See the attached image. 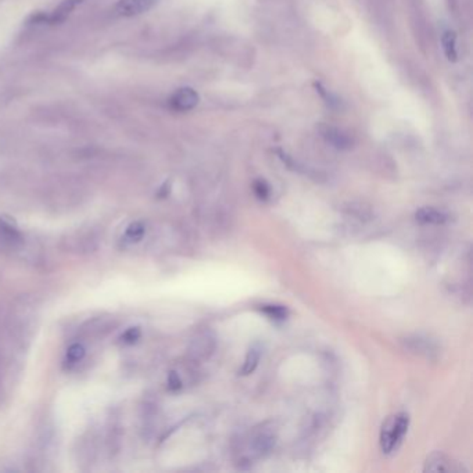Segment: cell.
Wrapping results in <instances>:
<instances>
[{"label":"cell","instance_id":"cell-21","mask_svg":"<svg viewBox=\"0 0 473 473\" xmlns=\"http://www.w3.org/2000/svg\"><path fill=\"white\" fill-rule=\"evenodd\" d=\"M85 355V347L80 343H74L70 346L69 348V352H67V358L71 361V362H78L84 358Z\"/></svg>","mask_w":473,"mask_h":473},{"label":"cell","instance_id":"cell-24","mask_svg":"<svg viewBox=\"0 0 473 473\" xmlns=\"http://www.w3.org/2000/svg\"><path fill=\"white\" fill-rule=\"evenodd\" d=\"M139 336H141V330H139L138 328H132V329H130V330L124 334V340H125L127 343H134V341H136V340L139 339Z\"/></svg>","mask_w":473,"mask_h":473},{"label":"cell","instance_id":"cell-16","mask_svg":"<svg viewBox=\"0 0 473 473\" xmlns=\"http://www.w3.org/2000/svg\"><path fill=\"white\" fill-rule=\"evenodd\" d=\"M441 44H443V51L448 62H456L458 60V48H456V35L454 31L447 30L444 31L441 37Z\"/></svg>","mask_w":473,"mask_h":473},{"label":"cell","instance_id":"cell-18","mask_svg":"<svg viewBox=\"0 0 473 473\" xmlns=\"http://www.w3.org/2000/svg\"><path fill=\"white\" fill-rule=\"evenodd\" d=\"M260 310L268 318L275 319V321H283L289 316L287 308L285 305H279V304H264L260 307Z\"/></svg>","mask_w":473,"mask_h":473},{"label":"cell","instance_id":"cell-12","mask_svg":"<svg viewBox=\"0 0 473 473\" xmlns=\"http://www.w3.org/2000/svg\"><path fill=\"white\" fill-rule=\"evenodd\" d=\"M323 139L337 150H347L351 148V139L340 130L334 127H325L322 130Z\"/></svg>","mask_w":473,"mask_h":473},{"label":"cell","instance_id":"cell-3","mask_svg":"<svg viewBox=\"0 0 473 473\" xmlns=\"http://www.w3.org/2000/svg\"><path fill=\"white\" fill-rule=\"evenodd\" d=\"M62 244L66 251L74 253V254H89L93 253L99 244H100V232L98 228L87 226L80 228L71 233H67Z\"/></svg>","mask_w":473,"mask_h":473},{"label":"cell","instance_id":"cell-19","mask_svg":"<svg viewBox=\"0 0 473 473\" xmlns=\"http://www.w3.org/2000/svg\"><path fill=\"white\" fill-rule=\"evenodd\" d=\"M253 189H254L256 196L260 200H262V202L268 200L269 196H271V188H269V185L264 179H257L254 182V185H253Z\"/></svg>","mask_w":473,"mask_h":473},{"label":"cell","instance_id":"cell-8","mask_svg":"<svg viewBox=\"0 0 473 473\" xmlns=\"http://www.w3.org/2000/svg\"><path fill=\"white\" fill-rule=\"evenodd\" d=\"M113 329H114V321L113 319L99 316V318H93V319L87 321L81 326L80 333L85 339H98V337L106 336Z\"/></svg>","mask_w":473,"mask_h":473},{"label":"cell","instance_id":"cell-11","mask_svg":"<svg viewBox=\"0 0 473 473\" xmlns=\"http://www.w3.org/2000/svg\"><path fill=\"white\" fill-rule=\"evenodd\" d=\"M415 218L420 224L429 225H443L449 221V215L441 210L433 207H422L415 213Z\"/></svg>","mask_w":473,"mask_h":473},{"label":"cell","instance_id":"cell-4","mask_svg":"<svg viewBox=\"0 0 473 473\" xmlns=\"http://www.w3.org/2000/svg\"><path fill=\"white\" fill-rule=\"evenodd\" d=\"M405 348L411 350L412 352H416L419 355H423L429 359H434L438 355V346L430 340L429 337L420 336V334H413V336H408L402 340Z\"/></svg>","mask_w":473,"mask_h":473},{"label":"cell","instance_id":"cell-5","mask_svg":"<svg viewBox=\"0 0 473 473\" xmlns=\"http://www.w3.org/2000/svg\"><path fill=\"white\" fill-rule=\"evenodd\" d=\"M462 465L455 462L452 458L443 452H433L427 456L425 462V472H451V473H461Z\"/></svg>","mask_w":473,"mask_h":473},{"label":"cell","instance_id":"cell-15","mask_svg":"<svg viewBox=\"0 0 473 473\" xmlns=\"http://www.w3.org/2000/svg\"><path fill=\"white\" fill-rule=\"evenodd\" d=\"M261 357H262V347H261L260 343H254V344L250 347V350L247 351L246 358H244V362H243V365H242L239 373H240L242 376L251 375V373L257 369Z\"/></svg>","mask_w":473,"mask_h":473},{"label":"cell","instance_id":"cell-22","mask_svg":"<svg viewBox=\"0 0 473 473\" xmlns=\"http://www.w3.org/2000/svg\"><path fill=\"white\" fill-rule=\"evenodd\" d=\"M5 400V359L3 354L0 352V405Z\"/></svg>","mask_w":473,"mask_h":473},{"label":"cell","instance_id":"cell-6","mask_svg":"<svg viewBox=\"0 0 473 473\" xmlns=\"http://www.w3.org/2000/svg\"><path fill=\"white\" fill-rule=\"evenodd\" d=\"M24 239L17 226L6 218H0V247L16 250L23 244Z\"/></svg>","mask_w":473,"mask_h":473},{"label":"cell","instance_id":"cell-2","mask_svg":"<svg viewBox=\"0 0 473 473\" xmlns=\"http://www.w3.org/2000/svg\"><path fill=\"white\" fill-rule=\"evenodd\" d=\"M409 426V416L405 412H398L386 419L380 430V448L384 454L393 452L402 441Z\"/></svg>","mask_w":473,"mask_h":473},{"label":"cell","instance_id":"cell-9","mask_svg":"<svg viewBox=\"0 0 473 473\" xmlns=\"http://www.w3.org/2000/svg\"><path fill=\"white\" fill-rule=\"evenodd\" d=\"M159 0H120L116 12L123 17H134L149 12Z\"/></svg>","mask_w":473,"mask_h":473},{"label":"cell","instance_id":"cell-23","mask_svg":"<svg viewBox=\"0 0 473 473\" xmlns=\"http://www.w3.org/2000/svg\"><path fill=\"white\" fill-rule=\"evenodd\" d=\"M168 386H170V389L174 390V391L182 389V382H181L178 373H175V372H171V373H170V376H168Z\"/></svg>","mask_w":473,"mask_h":473},{"label":"cell","instance_id":"cell-10","mask_svg":"<svg viewBox=\"0 0 473 473\" xmlns=\"http://www.w3.org/2000/svg\"><path fill=\"white\" fill-rule=\"evenodd\" d=\"M215 348V339L213 334L204 332L196 336L190 346V352L195 358H208Z\"/></svg>","mask_w":473,"mask_h":473},{"label":"cell","instance_id":"cell-20","mask_svg":"<svg viewBox=\"0 0 473 473\" xmlns=\"http://www.w3.org/2000/svg\"><path fill=\"white\" fill-rule=\"evenodd\" d=\"M145 232H146V228L142 222H134L132 225H130L127 231V238L131 242H138L145 236Z\"/></svg>","mask_w":473,"mask_h":473},{"label":"cell","instance_id":"cell-17","mask_svg":"<svg viewBox=\"0 0 473 473\" xmlns=\"http://www.w3.org/2000/svg\"><path fill=\"white\" fill-rule=\"evenodd\" d=\"M121 437H123V430H121V425L118 422V419H110V425H109V431H107V447L109 451L117 452L121 444Z\"/></svg>","mask_w":473,"mask_h":473},{"label":"cell","instance_id":"cell-13","mask_svg":"<svg viewBox=\"0 0 473 473\" xmlns=\"http://www.w3.org/2000/svg\"><path fill=\"white\" fill-rule=\"evenodd\" d=\"M96 440L92 434H87L82 440L78 441V463H92L96 456Z\"/></svg>","mask_w":473,"mask_h":473},{"label":"cell","instance_id":"cell-1","mask_svg":"<svg viewBox=\"0 0 473 473\" xmlns=\"http://www.w3.org/2000/svg\"><path fill=\"white\" fill-rule=\"evenodd\" d=\"M278 441V431L274 422H265L258 427H254L250 433L247 443V456L240 459V462H251L254 458H264L269 455Z\"/></svg>","mask_w":473,"mask_h":473},{"label":"cell","instance_id":"cell-14","mask_svg":"<svg viewBox=\"0 0 473 473\" xmlns=\"http://www.w3.org/2000/svg\"><path fill=\"white\" fill-rule=\"evenodd\" d=\"M84 0H64V2L51 15L48 16V24L51 26H57L64 23L69 16L75 10L78 5H81Z\"/></svg>","mask_w":473,"mask_h":473},{"label":"cell","instance_id":"cell-7","mask_svg":"<svg viewBox=\"0 0 473 473\" xmlns=\"http://www.w3.org/2000/svg\"><path fill=\"white\" fill-rule=\"evenodd\" d=\"M199 103V95L192 88H181L178 89L170 99V106L175 111H190Z\"/></svg>","mask_w":473,"mask_h":473}]
</instances>
